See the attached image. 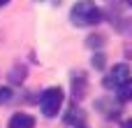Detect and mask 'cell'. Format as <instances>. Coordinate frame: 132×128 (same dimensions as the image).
<instances>
[{"label":"cell","mask_w":132,"mask_h":128,"mask_svg":"<svg viewBox=\"0 0 132 128\" xmlns=\"http://www.w3.org/2000/svg\"><path fill=\"white\" fill-rule=\"evenodd\" d=\"M102 19H104V14L100 7H95L93 0H79L72 7V23H77V26H95Z\"/></svg>","instance_id":"1"},{"label":"cell","mask_w":132,"mask_h":128,"mask_svg":"<svg viewBox=\"0 0 132 128\" xmlns=\"http://www.w3.org/2000/svg\"><path fill=\"white\" fill-rule=\"evenodd\" d=\"M63 100H65L63 89H58V86L46 89V91L42 93V98H39V110H42V114H44V117H56V114L60 112V107H63Z\"/></svg>","instance_id":"2"},{"label":"cell","mask_w":132,"mask_h":128,"mask_svg":"<svg viewBox=\"0 0 132 128\" xmlns=\"http://www.w3.org/2000/svg\"><path fill=\"white\" fill-rule=\"evenodd\" d=\"M109 79L114 82V89H116V86H121V84H125V82H130V68H128L125 63L114 65V68H111V77H109Z\"/></svg>","instance_id":"3"},{"label":"cell","mask_w":132,"mask_h":128,"mask_svg":"<svg viewBox=\"0 0 132 128\" xmlns=\"http://www.w3.org/2000/svg\"><path fill=\"white\" fill-rule=\"evenodd\" d=\"M32 126H35V119H32L30 114H26V112L12 114V119H9V124H7V128H32Z\"/></svg>","instance_id":"4"},{"label":"cell","mask_w":132,"mask_h":128,"mask_svg":"<svg viewBox=\"0 0 132 128\" xmlns=\"http://www.w3.org/2000/svg\"><path fill=\"white\" fill-rule=\"evenodd\" d=\"M118 89V96H121V100L125 103L128 98H130V93H132V84L130 82H125V84H121V86H116Z\"/></svg>","instance_id":"5"},{"label":"cell","mask_w":132,"mask_h":128,"mask_svg":"<svg viewBox=\"0 0 132 128\" xmlns=\"http://www.w3.org/2000/svg\"><path fill=\"white\" fill-rule=\"evenodd\" d=\"M86 44H88V47H97V49H100V47L104 44V37H100V35H90V37L86 40Z\"/></svg>","instance_id":"6"},{"label":"cell","mask_w":132,"mask_h":128,"mask_svg":"<svg viewBox=\"0 0 132 128\" xmlns=\"http://www.w3.org/2000/svg\"><path fill=\"white\" fill-rule=\"evenodd\" d=\"M9 98H12V89L9 86H0V105H5Z\"/></svg>","instance_id":"7"},{"label":"cell","mask_w":132,"mask_h":128,"mask_svg":"<svg viewBox=\"0 0 132 128\" xmlns=\"http://www.w3.org/2000/svg\"><path fill=\"white\" fill-rule=\"evenodd\" d=\"M93 65H95L97 70H102V65H104V56H102V54H97V56H93Z\"/></svg>","instance_id":"8"},{"label":"cell","mask_w":132,"mask_h":128,"mask_svg":"<svg viewBox=\"0 0 132 128\" xmlns=\"http://www.w3.org/2000/svg\"><path fill=\"white\" fill-rule=\"evenodd\" d=\"M7 2H9V0H0V7H2V5H7Z\"/></svg>","instance_id":"9"}]
</instances>
